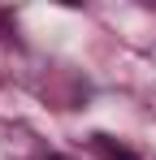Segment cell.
<instances>
[{"instance_id": "1", "label": "cell", "mask_w": 156, "mask_h": 160, "mask_svg": "<svg viewBox=\"0 0 156 160\" xmlns=\"http://www.w3.org/2000/svg\"><path fill=\"white\" fill-rule=\"evenodd\" d=\"M91 152L100 160H139V152H130L126 143H117L113 134H91Z\"/></svg>"}, {"instance_id": "2", "label": "cell", "mask_w": 156, "mask_h": 160, "mask_svg": "<svg viewBox=\"0 0 156 160\" xmlns=\"http://www.w3.org/2000/svg\"><path fill=\"white\" fill-rule=\"evenodd\" d=\"M44 160H61V156H44Z\"/></svg>"}]
</instances>
